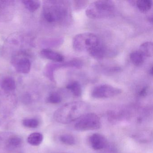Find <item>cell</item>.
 Instances as JSON below:
<instances>
[{
    "instance_id": "6da1fadb",
    "label": "cell",
    "mask_w": 153,
    "mask_h": 153,
    "mask_svg": "<svg viewBox=\"0 0 153 153\" xmlns=\"http://www.w3.org/2000/svg\"><path fill=\"white\" fill-rule=\"evenodd\" d=\"M89 105L83 101H74L65 104L55 111L54 120L59 123L68 124L79 120L87 113Z\"/></svg>"
},
{
    "instance_id": "7a4b0ae2",
    "label": "cell",
    "mask_w": 153,
    "mask_h": 153,
    "mask_svg": "<svg viewBox=\"0 0 153 153\" xmlns=\"http://www.w3.org/2000/svg\"><path fill=\"white\" fill-rule=\"evenodd\" d=\"M43 15L50 24H60L70 18L69 6L65 1H48L43 8Z\"/></svg>"
},
{
    "instance_id": "3957f363",
    "label": "cell",
    "mask_w": 153,
    "mask_h": 153,
    "mask_svg": "<svg viewBox=\"0 0 153 153\" xmlns=\"http://www.w3.org/2000/svg\"><path fill=\"white\" fill-rule=\"evenodd\" d=\"M115 11L114 3L111 1H97L89 5L86 15L93 19H104L113 16Z\"/></svg>"
},
{
    "instance_id": "277c9868",
    "label": "cell",
    "mask_w": 153,
    "mask_h": 153,
    "mask_svg": "<svg viewBox=\"0 0 153 153\" xmlns=\"http://www.w3.org/2000/svg\"><path fill=\"white\" fill-rule=\"evenodd\" d=\"M100 43L98 37L94 34L85 33L76 35L73 38L72 46L77 52L89 51Z\"/></svg>"
},
{
    "instance_id": "5b68a950",
    "label": "cell",
    "mask_w": 153,
    "mask_h": 153,
    "mask_svg": "<svg viewBox=\"0 0 153 153\" xmlns=\"http://www.w3.org/2000/svg\"><path fill=\"white\" fill-rule=\"evenodd\" d=\"M79 120L74 126L77 131L94 130L99 129L102 126L100 118L94 113L86 114Z\"/></svg>"
},
{
    "instance_id": "8992f818",
    "label": "cell",
    "mask_w": 153,
    "mask_h": 153,
    "mask_svg": "<svg viewBox=\"0 0 153 153\" xmlns=\"http://www.w3.org/2000/svg\"><path fill=\"white\" fill-rule=\"evenodd\" d=\"M122 90L108 85H101L95 87L93 89L91 95L94 98L97 99L114 97L121 94Z\"/></svg>"
},
{
    "instance_id": "52a82bcc",
    "label": "cell",
    "mask_w": 153,
    "mask_h": 153,
    "mask_svg": "<svg viewBox=\"0 0 153 153\" xmlns=\"http://www.w3.org/2000/svg\"><path fill=\"white\" fill-rule=\"evenodd\" d=\"M16 71L21 74H27L30 72L31 62L29 59L23 54H18L12 60Z\"/></svg>"
},
{
    "instance_id": "ba28073f",
    "label": "cell",
    "mask_w": 153,
    "mask_h": 153,
    "mask_svg": "<svg viewBox=\"0 0 153 153\" xmlns=\"http://www.w3.org/2000/svg\"><path fill=\"white\" fill-rule=\"evenodd\" d=\"M89 143L93 149L97 150H101L106 146L107 140L103 135L96 133L90 136Z\"/></svg>"
},
{
    "instance_id": "9c48e42d",
    "label": "cell",
    "mask_w": 153,
    "mask_h": 153,
    "mask_svg": "<svg viewBox=\"0 0 153 153\" xmlns=\"http://www.w3.org/2000/svg\"><path fill=\"white\" fill-rule=\"evenodd\" d=\"M41 53L43 58L55 62H62L64 61V57L61 53L50 49H44Z\"/></svg>"
},
{
    "instance_id": "30bf717a",
    "label": "cell",
    "mask_w": 153,
    "mask_h": 153,
    "mask_svg": "<svg viewBox=\"0 0 153 153\" xmlns=\"http://www.w3.org/2000/svg\"><path fill=\"white\" fill-rule=\"evenodd\" d=\"M89 54L93 58L96 59H102L106 56L107 49L100 42L95 47L88 51Z\"/></svg>"
},
{
    "instance_id": "8fae6325",
    "label": "cell",
    "mask_w": 153,
    "mask_h": 153,
    "mask_svg": "<svg viewBox=\"0 0 153 153\" xmlns=\"http://www.w3.org/2000/svg\"><path fill=\"white\" fill-rule=\"evenodd\" d=\"M1 87L5 92H12L16 88V81L11 77H6L1 80Z\"/></svg>"
},
{
    "instance_id": "7c38bea8",
    "label": "cell",
    "mask_w": 153,
    "mask_h": 153,
    "mask_svg": "<svg viewBox=\"0 0 153 153\" xmlns=\"http://www.w3.org/2000/svg\"><path fill=\"white\" fill-rule=\"evenodd\" d=\"M139 51L144 57H152L153 53V43L150 42L143 43L140 45Z\"/></svg>"
},
{
    "instance_id": "4fadbf2b",
    "label": "cell",
    "mask_w": 153,
    "mask_h": 153,
    "mask_svg": "<svg viewBox=\"0 0 153 153\" xmlns=\"http://www.w3.org/2000/svg\"><path fill=\"white\" fill-rule=\"evenodd\" d=\"M43 140V136L40 132H33L28 136L27 139V142L30 145L33 146L40 145Z\"/></svg>"
},
{
    "instance_id": "5bb4252c",
    "label": "cell",
    "mask_w": 153,
    "mask_h": 153,
    "mask_svg": "<svg viewBox=\"0 0 153 153\" xmlns=\"http://www.w3.org/2000/svg\"><path fill=\"white\" fill-rule=\"evenodd\" d=\"M130 59L132 63L135 66L142 65L145 60V57L139 51H134L130 54Z\"/></svg>"
},
{
    "instance_id": "9a60e30c",
    "label": "cell",
    "mask_w": 153,
    "mask_h": 153,
    "mask_svg": "<svg viewBox=\"0 0 153 153\" xmlns=\"http://www.w3.org/2000/svg\"><path fill=\"white\" fill-rule=\"evenodd\" d=\"M66 88L69 90L73 95L76 97L80 96L82 94V88L80 84L77 81H73L68 84Z\"/></svg>"
},
{
    "instance_id": "2e32d148",
    "label": "cell",
    "mask_w": 153,
    "mask_h": 153,
    "mask_svg": "<svg viewBox=\"0 0 153 153\" xmlns=\"http://www.w3.org/2000/svg\"><path fill=\"white\" fill-rule=\"evenodd\" d=\"M22 144V138L17 135L10 136L7 141V146L11 149L18 148L21 146Z\"/></svg>"
},
{
    "instance_id": "e0dca14e",
    "label": "cell",
    "mask_w": 153,
    "mask_h": 153,
    "mask_svg": "<svg viewBox=\"0 0 153 153\" xmlns=\"http://www.w3.org/2000/svg\"><path fill=\"white\" fill-rule=\"evenodd\" d=\"M25 7L30 12H34L37 10L41 6V3L38 1L28 0L22 1Z\"/></svg>"
},
{
    "instance_id": "ac0fdd59",
    "label": "cell",
    "mask_w": 153,
    "mask_h": 153,
    "mask_svg": "<svg viewBox=\"0 0 153 153\" xmlns=\"http://www.w3.org/2000/svg\"><path fill=\"white\" fill-rule=\"evenodd\" d=\"M138 9L142 12L149 11L152 7V1L150 0L137 1L136 3Z\"/></svg>"
},
{
    "instance_id": "d6986e66",
    "label": "cell",
    "mask_w": 153,
    "mask_h": 153,
    "mask_svg": "<svg viewBox=\"0 0 153 153\" xmlns=\"http://www.w3.org/2000/svg\"><path fill=\"white\" fill-rule=\"evenodd\" d=\"M59 140L62 143L68 146H72L76 144L75 137L71 134H62L60 137Z\"/></svg>"
},
{
    "instance_id": "ffe728a7",
    "label": "cell",
    "mask_w": 153,
    "mask_h": 153,
    "mask_svg": "<svg viewBox=\"0 0 153 153\" xmlns=\"http://www.w3.org/2000/svg\"><path fill=\"white\" fill-rule=\"evenodd\" d=\"M22 124L27 128H35L39 126V121L35 118H26L23 120Z\"/></svg>"
},
{
    "instance_id": "44dd1931",
    "label": "cell",
    "mask_w": 153,
    "mask_h": 153,
    "mask_svg": "<svg viewBox=\"0 0 153 153\" xmlns=\"http://www.w3.org/2000/svg\"><path fill=\"white\" fill-rule=\"evenodd\" d=\"M62 101V97L59 94L55 92L51 93L49 95L47 98V102L51 104H59Z\"/></svg>"
},
{
    "instance_id": "7402d4cb",
    "label": "cell",
    "mask_w": 153,
    "mask_h": 153,
    "mask_svg": "<svg viewBox=\"0 0 153 153\" xmlns=\"http://www.w3.org/2000/svg\"><path fill=\"white\" fill-rule=\"evenodd\" d=\"M75 3V7L77 9L79 8H82L84 7H85L86 5L87 1H74Z\"/></svg>"
},
{
    "instance_id": "603a6c76",
    "label": "cell",
    "mask_w": 153,
    "mask_h": 153,
    "mask_svg": "<svg viewBox=\"0 0 153 153\" xmlns=\"http://www.w3.org/2000/svg\"><path fill=\"white\" fill-rule=\"evenodd\" d=\"M22 101L25 104H29L31 102L32 99H31V97L29 94H25L24 95L22 99Z\"/></svg>"
},
{
    "instance_id": "cb8c5ba5",
    "label": "cell",
    "mask_w": 153,
    "mask_h": 153,
    "mask_svg": "<svg viewBox=\"0 0 153 153\" xmlns=\"http://www.w3.org/2000/svg\"><path fill=\"white\" fill-rule=\"evenodd\" d=\"M148 87H145L142 88L141 90H140L139 92H138V96L140 97H145L146 96V95L148 93Z\"/></svg>"
},
{
    "instance_id": "d4e9b609",
    "label": "cell",
    "mask_w": 153,
    "mask_h": 153,
    "mask_svg": "<svg viewBox=\"0 0 153 153\" xmlns=\"http://www.w3.org/2000/svg\"><path fill=\"white\" fill-rule=\"evenodd\" d=\"M149 73H150V75H153V67H151L150 68V70H149Z\"/></svg>"
},
{
    "instance_id": "484cf974",
    "label": "cell",
    "mask_w": 153,
    "mask_h": 153,
    "mask_svg": "<svg viewBox=\"0 0 153 153\" xmlns=\"http://www.w3.org/2000/svg\"></svg>"
}]
</instances>
